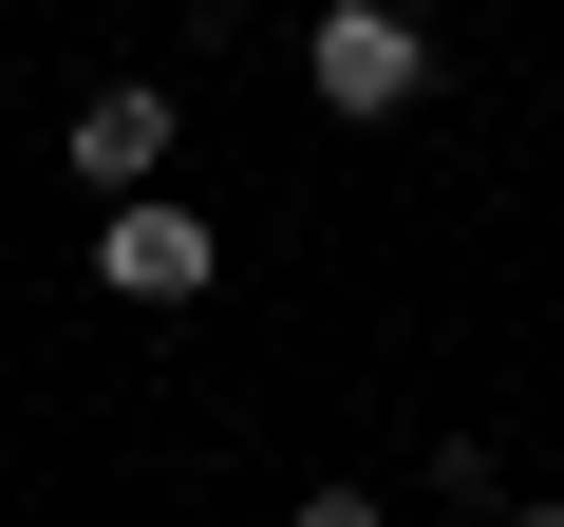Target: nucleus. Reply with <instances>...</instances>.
Here are the masks:
<instances>
[{
	"mask_svg": "<svg viewBox=\"0 0 564 527\" xmlns=\"http://www.w3.org/2000/svg\"><path fill=\"white\" fill-rule=\"evenodd\" d=\"M282 527H377V490H302V508H282Z\"/></svg>",
	"mask_w": 564,
	"mask_h": 527,
	"instance_id": "nucleus-4",
	"label": "nucleus"
},
{
	"mask_svg": "<svg viewBox=\"0 0 564 527\" xmlns=\"http://www.w3.org/2000/svg\"><path fill=\"white\" fill-rule=\"evenodd\" d=\"M302 76H321V114H358V132H377V114H414V95H433V39L395 20V0H321Z\"/></svg>",
	"mask_w": 564,
	"mask_h": 527,
	"instance_id": "nucleus-1",
	"label": "nucleus"
},
{
	"mask_svg": "<svg viewBox=\"0 0 564 527\" xmlns=\"http://www.w3.org/2000/svg\"><path fill=\"white\" fill-rule=\"evenodd\" d=\"M151 170H170V95H151V76L76 95V189H95V207H151Z\"/></svg>",
	"mask_w": 564,
	"mask_h": 527,
	"instance_id": "nucleus-2",
	"label": "nucleus"
},
{
	"mask_svg": "<svg viewBox=\"0 0 564 527\" xmlns=\"http://www.w3.org/2000/svg\"><path fill=\"white\" fill-rule=\"evenodd\" d=\"M95 283H113V302H188V283H207V226H188V207H113V226H95Z\"/></svg>",
	"mask_w": 564,
	"mask_h": 527,
	"instance_id": "nucleus-3",
	"label": "nucleus"
},
{
	"mask_svg": "<svg viewBox=\"0 0 564 527\" xmlns=\"http://www.w3.org/2000/svg\"><path fill=\"white\" fill-rule=\"evenodd\" d=\"M508 527H564V508H508Z\"/></svg>",
	"mask_w": 564,
	"mask_h": 527,
	"instance_id": "nucleus-5",
	"label": "nucleus"
}]
</instances>
